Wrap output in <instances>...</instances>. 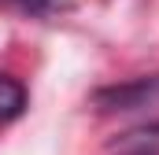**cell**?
I'll return each mask as SVG.
<instances>
[{"instance_id": "cell-1", "label": "cell", "mask_w": 159, "mask_h": 155, "mask_svg": "<svg viewBox=\"0 0 159 155\" xmlns=\"http://www.w3.org/2000/svg\"><path fill=\"white\" fill-rule=\"evenodd\" d=\"M0 7L19 11V15H34V19H48L70 7V0H0Z\"/></svg>"}, {"instance_id": "cell-2", "label": "cell", "mask_w": 159, "mask_h": 155, "mask_svg": "<svg viewBox=\"0 0 159 155\" xmlns=\"http://www.w3.org/2000/svg\"><path fill=\"white\" fill-rule=\"evenodd\" d=\"M26 107V89L11 78H0V122H11V118L22 115Z\"/></svg>"}]
</instances>
